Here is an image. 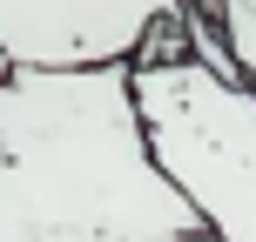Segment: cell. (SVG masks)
Wrapping results in <instances>:
<instances>
[{"label":"cell","instance_id":"2","mask_svg":"<svg viewBox=\"0 0 256 242\" xmlns=\"http://www.w3.org/2000/svg\"><path fill=\"white\" fill-rule=\"evenodd\" d=\"M142 141L216 242H256V94L189 54L128 61Z\"/></svg>","mask_w":256,"mask_h":242},{"label":"cell","instance_id":"5","mask_svg":"<svg viewBox=\"0 0 256 242\" xmlns=\"http://www.w3.org/2000/svg\"><path fill=\"white\" fill-rule=\"evenodd\" d=\"M7 67H14V61H7V54H0V74H7Z\"/></svg>","mask_w":256,"mask_h":242},{"label":"cell","instance_id":"4","mask_svg":"<svg viewBox=\"0 0 256 242\" xmlns=\"http://www.w3.org/2000/svg\"><path fill=\"white\" fill-rule=\"evenodd\" d=\"M236 7H243V13H256V0H236Z\"/></svg>","mask_w":256,"mask_h":242},{"label":"cell","instance_id":"3","mask_svg":"<svg viewBox=\"0 0 256 242\" xmlns=\"http://www.w3.org/2000/svg\"><path fill=\"white\" fill-rule=\"evenodd\" d=\"M176 7L182 0H0V54L14 67L135 61Z\"/></svg>","mask_w":256,"mask_h":242},{"label":"cell","instance_id":"1","mask_svg":"<svg viewBox=\"0 0 256 242\" xmlns=\"http://www.w3.org/2000/svg\"><path fill=\"white\" fill-rule=\"evenodd\" d=\"M202 229L142 141L128 61L0 74V242H168Z\"/></svg>","mask_w":256,"mask_h":242}]
</instances>
